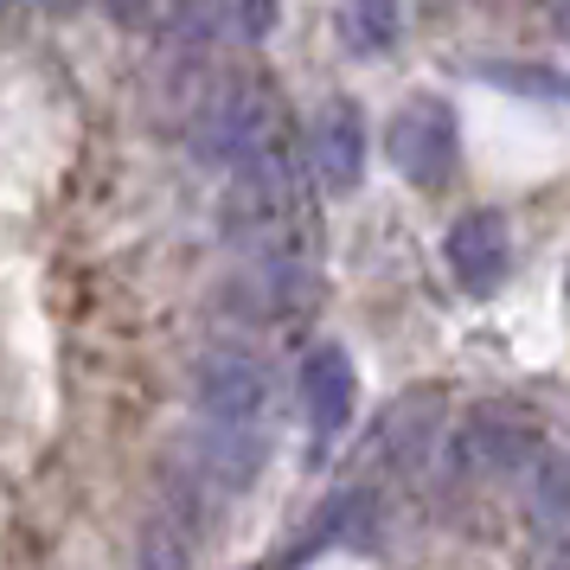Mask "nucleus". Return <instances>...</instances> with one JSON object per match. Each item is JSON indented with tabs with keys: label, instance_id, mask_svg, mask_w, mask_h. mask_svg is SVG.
Segmentation results:
<instances>
[{
	"label": "nucleus",
	"instance_id": "f257e3e1",
	"mask_svg": "<svg viewBox=\"0 0 570 570\" xmlns=\"http://www.w3.org/2000/svg\"><path fill=\"white\" fill-rule=\"evenodd\" d=\"M193 411L206 423H263L269 411V372L244 346H212L193 365Z\"/></svg>",
	"mask_w": 570,
	"mask_h": 570
},
{
	"label": "nucleus",
	"instance_id": "f03ea898",
	"mask_svg": "<svg viewBox=\"0 0 570 570\" xmlns=\"http://www.w3.org/2000/svg\"><path fill=\"white\" fill-rule=\"evenodd\" d=\"M455 148H462V141H455V116H449L436 97H411L385 129V155L411 186L449 180V174H455Z\"/></svg>",
	"mask_w": 570,
	"mask_h": 570
},
{
	"label": "nucleus",
	"instance_id": "7ed1b4c3",
	"mask_svg": "<svg viewBox=\"0 0 570 570\" xmlns=\"http://www.w3.org/2000/svg\"><path fill=\"white\" fill-rule=\"evenodd\" d=\"M442 257H449V276L468 288V295H493L507 263H513V237L500 225V212H468L449 225L442 237Z\"/></svg>",
	"mask_w": 570,
	"mask_h": 570
},
{
	"label": "nucleus",
	"instance_id": "20e7f679",
	"mask_svg": "<svg viewBox=\"0 0 570 570\" xmlns=\"http://www.w3.org/2000/svg\"><path fill=\"white\" fill-rule=\"evenodd\" d=\"M532 455H539V430L513 411H474L455 442V462L474 474H525Z\"/></svg>",
	"mask_w": 570,
	"mask_h": 570
},
{
	"label": "nucleus",
	"instance_id": "39448f33",
	"mask_svg": "<svg viewBox=\"0 0 570 570\" xmlns=\"http://www.w3.org/2000/svg\"><path fill=\"white\" fill-rule=\"evenodd\" d=\"M263 423H206L199 416V481L218 493H244L263 468Z\"/></svg>",
	"mask_w": 570,
	"mask_h": 570
},
{
	"label": "nucleus",
	"instance_id": "423d86ee",
	"mask_svg": "<svg viewBox=\"0 0 570 570\" xmlns=\"http://www.w3.org/2000/svg\"><path fill=\"white\" fill-rule=\"evenodd\" d=\"M519 493H525V519H532L539 544H551L558 558H570V462L551 455V449H539L525 462V474H519Z\"/></svg>",
	"mask_w": 570,
	"mask_h": 570
},
{
	"label": "nucleus",
	"instance_id": "0eeeda50",
	"mask_svg": "<svg viewBox=\"0 0 570 570\" xmlns=\"http://www.w3.org/2000/svg\"><path fill=\"white\" fill-rule=\"evenodd\" d=\"M314 167H321V186L327 193H353L365 174V122L353 104H327L314 116Z\"/></svg>",
	"mask_w": 570,
	"mask_h": 570
},
{
	"label": "nucleus",
	"instance_id": "6e6552de",
	"mask_svg": "<svg viewBox=\"0 0 570 570\" xmlns=\"http://www.w3.org/2000/svg\"><path fill=\"white\" fill-rule=\"evenodd\" d=\"M302 404H308V423L321 442H334L346 423H353V365L340 346H314L308 365H302Z\"/></svg>",
	"mask_w": 570,
	"mask_h": 570
},
{
	"label": "nucleus",
	"instance_id": "1a4fd4ad",
	"mask_svg": "<svg viewBox=\"0 0 570 570\" xmlns=\"http://www.w3.org/2000/svg\"><path fill=\"white\" fill-rule=\"evenodd\" d=\"M404 27V0H340V39H346V52H385L391 39Z\"/></svg>",
	"mask_w": 570,
	"mask_h": 570
},
{
	"label": "nucleus",
	"instance_id": "9d476101",
	"mask_svg": "<svg viewBox=\"0 0 570 570\" xmlns=\"http://www.w3.org/2000/svg\"><path fill=\"white\" fill-rule=\"evenodd\" d=\"M135 570H193V544L167 513H155L135 539Z\"/></svg>",
	"mask_w": 570,
	"mask_h": 570
},
{
	"label": "nucleus",
	"instance_id": "9b49d317",
	"mask_svg": "<svg viewBox=\"0 0 570 570\" xmlns=\"http://www.w3.org/2000/svg\"><path fill=\"white\" fill-rule=\"evenodd\" d=\"M104 13L116 27H148L155 20V0H104Z\"/></svg>",
	"mask_w": 570,
	"mask_h": 570
},
{
	"label": "nucleus",
	"instance_id": "f8f14e48",
	"mask_svg": "<svg viewBox=\"0 0 570 570\" xmlns=\"http://www.w3.org/2000/svg\"><path fill=\"white\" fill-rule=\"evenodd\" d=\"M32 7H46V13H71L78 0H32Z\"/></svg>",
	"mask_w": 570,
	"mask_h": 570
},
{
	"label": "nucleus",
	"instance_id": "ddd939ff",
	"mask_svg": "<svg viewBox=\"0 0 570 570\" xmlns=\"http://www.w3.org/2000/svg\"><path fill=\"white\" fill-rule=\"evenodd\" d=\"M558 32L570 39V0H558Z\"/></svg>",
	"mask_w": 570,
	"mask_h": 570
}]
</instances>
